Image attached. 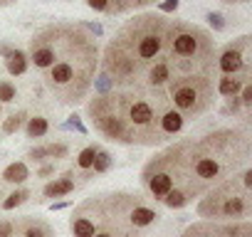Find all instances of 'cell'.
<instances>
[{"label": "cell", "instance_id": "3", "mask_svg": "<svg viewBox=\"0 0 252 237\" xmlns=\"http://www.w3.org/2000/svg\"><path fill=\"white\" fill-rule=\"evenodd\" d=\"M28 64L52 99L77 106L94 87L99 45L79 23H50L30 37Z\"/></svg>", "mask_w": 252, "mask_h": 237}, {"label": "cell", "instance_id": "6", "mask_svg": "<svg viewBox=\"0 0 252 237\" xmlns=\"http://www.w3.org/2000/svg\"><path fill=\"white\" fill-rule=\"evenodd\" d=\"M250 40V35H242L218 52V77H252Z\"/></svg>", "mask_w": 252, "mask_h": 237}, {"label": "cell", "instance_id": "10", "mask_svg": "<svg viewBox=\"0 0 252 237\" xmlns=\"http://www.w3.org/2000/svg\"><path fill=\"white\" fill-rule=\"evenodd\" d=\"M0 55H3V62H5V72L13 74V77H23L28 72V55L18 47H13L10 42H0Z\"/></svg>", "mask_w": 252, "mask_h": 237}, {"label": "cell", "instance_id": "19", "mask_svg": "<svg viewBox=\"0 0 252 237\" xmlns=\"http://www.w3.org/2000/svg\"><path fill=\"white\" fill-rule=\"evenodd\" d=\"M15 96H18V89H15L13 82H8V79L0 82V104H8V101H13Z\"/></svg>", "mask_w": 252, "mask_h": 237}, {"label": "cell", "instance_id": "20", "mask_svg": "<svg viewBox=\"0 0 252 237\" xmlns=\"http://www.w3.org/2000/svg\"><path fill=\"white\" fill-rule=\"evenodd\" d=\"M67 126H69V129H77L79 134H84V131H87V129H84V126L79 124V116H69V121H67Z\"/></svg>", "mask_w": 252, "mask_h": 237}, {"label": "cell", "instance_id": "12", "mask_svg": "<svg viewBox=\"0 0 252 237\" xmlns=\"http://www.w3.org/2000/svg\"><path fill=\"white\" fill-rule=\"evenodd\" d=\"M96 151H99V146L96 144H92V146H87L82 153H79V158H77V173L82 176V180H87V178H92L94 173H92V168H94V156H96Z\"/></svg>", "mask_w": 252, "mask_h": 237}, {"label": "cell", "instance_id": "15", "mask_svg": "<svg viewBox=\"0 0 252 237\" xmlns=\"http://www.w3.org/2000/svg\"><path fill=\"white\" fill-rule=\"evenodd\" d=\"M47 131H50V124H47L45 116H32V118H28L25 134H28L30 139H40V136H45Z\"/></svg>", "mask_w": 252, "mask_h": 237}, {"label": "cell", "instance_id": "5", "mask_svg": "<svg viewBox=\"0 0 252 237\" xmlns=\"http://www.w3.org/2000/svg\"><path fill=\"white\" fill-rule=\"evenodd\" d=\"M250 168H242L240 176H230L208 190V195L198 203V215L210 220H247L252 212L250 198Z\"/></svg>", "mask_w": 252, "mask_h": 237}, {"label": "cell", "instance_id": "27", "mask_svg": "<svg viewBox=\"0 0 252 237\" xmlns=\"http://www.w3.org/2000/svg\"><path fill=\"white\" fill-rule=\"evenodd\" d=\"M0 114H3V104H0Z\"/></svg>", "mask_w": 252, "mask_h": 237}, {"label": "cell", "instance_id": "8", "mask_svg": "<svg viewBox=\"0 0 252 237\" xmlns=\"http://www.w3.org/2000/svg\"><path fill=\"white\" fill-rule=\"evenodd\" d=\"M84 3L101 15H124V13H134L146 5H154L158 0H84Z\"/></svg>", "mask_w": 252, "mask_h": 237}, {"label": "cell", "instance_id": "13", "mask_svg": "<svg viewBox=\"0 0 252 237\" xmlns=\"http://www.w3.org/2000/svg\"><path fill=\"white\" fill-rule=\"evenodd\" d=\"M72 190H74V178H72V176H62V178L47 183L42 193H45V198H60V195L72 193Z\"/></svg>", "mask_w": 252, "mask_h": 237}, {"label": "cell", "instance_id": "26", "mask_svg": "<svg viewBox=\"0 0 252 237\" xmlns=\"http://www.w3.org/2000/svg\"><path fill=\"white\" fill-rule=\"evenodd\" d=\"M15 0H0V8H5V5H13Z\"/></svg>", "mask_w": 252, "mask_h": 237}, {"label": "cell", "instance_id": "23", "mask_svg": "<svg viewBox=\"0 0 252 237\" xmlns=\"http://www.w3.org/2000/svg\"><path fill=\"white\" fill-rule=\"evenodd\" d=\"M176 8H178V0H168V3H163V5H161L163 15H166V13H171V10H176Z\"/></svg>", "mask_w": 252, "mask_h": 237}, {"label": "cell", "instance_id": "9", "mask_svg": "<svg viewBox=\"0 0 252 237\" xmlns=\"http://www.w3.org/2000/svg\"><path fill=\"white\" fill-rule=\"evenodd\" d=\"M10 237H55V230L47 220L25 215L20 220H13V235Z\"/></svg>", "mask_w": 252, "mask_h": 237}, {"label": "cell", "instance_id": "7", "mask_svg": "<svg viewBox=\"0 0 252 237\" xmlns=\"http://www.w3.org/2000/svg\"><path fill=\"white\" fill-rule=\"evenodd\" d=\"M181 237H252V227L247 220L232 222V225H210V222H200L188 227Z\"/></svg>", "mask_w": 252, "mask_h": 237}, {"label": "cell", "instance_id": "1", "mask_svg": "<svg viewBox=\"0 0 252 237\" xmlns=\"http://www.w3.org/2000/svg\"><path fill=\"white\" fill-rule=\"evenodd\" d=\"M218 47L188 20L141 13L106 42L101 74L87 104L92 126L109 141L158 146L215 101Z\"/></svg>", "mask_w": 252, "mask_h": 237}, {"label": "cell", "instance_id": "16", "mask_svg": "<svg viewBox=\"0 0 252 237\" xmlns=\"http://www.w3.org/2000/svg\"><path fill=\"white\" fill-rule=\"evenodd\" d=\"M25 121H28V111H15V114H10V116L5 118V121H3V134H5V136H10V134L20 131Z\"/></svg>", "mask_w": 252, "mask_h": 237}, {"label": "cell", "instance_id": "14", "mask_svg": "<svg viewBox=\"0 0 252 237\" xmlns=\"http://www.w3.org/2000/svg\"><path fill=\"white\" fill-rule=\"evenodd\" d=\"M28 178H30V168H28L23 161L10 163V166L3 171V180H5V183H25Z\"/></svg>", "mask_w": 252, "mask_h": 237}, {"label": "cell", "instance_id": "25", "mask_svg": "<svg viewBox=\"0 0 252 237\" xmlns=\"http://www.w3.org/2000/svg\"><path fill=\"white\" fill-rule=\"evenodd\" d=\"M222 3H230V5H237V3H247V0H222Z\"/></svg>", "mask_w": 252, "mask_h": 237}, {"label": "cell", "instance_id": "18", "mask_svg": "<svg viewBox=\"0 0 252 237\" xmlns=\"http://www.w3.org/2000/svg\"><path fill=\"white\" fill-rule=\"evenodd\" d=\"M30 198V190H25V188H20V190H15V193H10L8 195V200H3V210H13V207H18V205H23L25 200Z\"/></svg>", "mask_w": 252, "mask_h": 237}, {"label": "cell", "instance_id": "11", "mask_svg": "<svg viewBox=\"0 0 252 237\" xmlns=\"http://www.w3.org/2000/svg\"><path fill=\"white\" fill-rule=\"evenodd\" d=\"M69 153V146L67 144H47V146H37V148H30L28 158L32 161H47V158H64Z\"/></svg>", "mask_w": 252, "mask_h": 237}, {"label": "cell", "instance_id": "17", "mask_svg": "<svg viewBox=\"0 0 252 237\" xmlns=\"http://www.w3.org/2000/svg\"><path fill=\"white\" fill-rule=\"evenodd\" d=\"M111 161H114L111 153L99 146V151H96V156H94V168H92V173H104V171H109V168H111Z\"/></svg>", "mask_w": 252, "mask_h": 237}, {"label": "cell", "instance_id": "21", "mask_svg": "<svg viewBox=\"0 0 252 237\" xmlns=\"http://www.w3.org/2000/svg\"><path fill=\"white\" fill-rule=\"evenodd\" d=\"M208 20H210V23H213L218 30H222V28H225V23H222V15H218V13H210V15H208Z\"/></svg>", "mask_w": 252, "mask_h": 237}, {"label": "cell", "instance_id": "24", "mask_svg": "<svg viewBox=\"0 0 252 237\" xmlns=\"http://www.w3.org/2000/svg\"><path fill=\"white\" fill-rule=\"evenodd\" d=\"M67 205H69V203H55L52 210H62V207H67Z\"/></svg>", "mask_w": 252, "mask_h": 237}, {"label": "cell", "instance_id": "22", "mask_svg": "<svg viewBox=\"0 0 252 237\" xmlns=\"http://www.w3.org/2000/svg\"><path fill=\"white\" fill-rule=\"evenodd\" d=\"M52 173H55V163H50V166H42L37 176H40V178H47V176H52Z\"/></svg>", "mask_w": 252, "mask_h": 237}, {"label": "cell", "instance_id": "2", "mask_svg": "<svg viewBox=\"0 0 252 237\" xmlns=\"http://www.w3.org/2000/svg\"><path fill=\"white\" fill-rule=\"evenodd\" d=\"M247 129H218L200 139H181L154 156L141 171V183L151 198L178 210L235 176L237 168H247Z\"/></svg>", "mask_w": 252, "mask_h": 237}, {"label": "cell", "instance_id": "4", "mask_svg": "<svg viewBox=\"0 0 252 237\" xmlns=\"http://www.w3.org/2000/svg\"><path fill=\"white\" fill-rule=\"evenodd\" d=\"M158 212L134 193H104L84 200L69 220L74 237H146Z\"/></svg>", "mask_w": 252, "mask_h": 237}]
</instances>
